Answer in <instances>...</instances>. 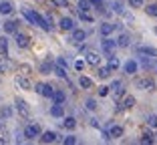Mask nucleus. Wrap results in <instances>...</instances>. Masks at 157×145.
I'll return each mask as SVG.
<instances>
[{"label":"nucleus","instance_id":"nucleus-3","mask_svg":"<svg viewBox=\"0 0 157 145\" xmlns=\"http://www.w3.org/2000/svg\"><path fill=\"white\" fill-rule=\"evenodd\" d=\"M14 42H16V47H18V48H28V47H30V36L16 30V32H14Z\"/></svg>","mask_w":157,"mask_h":145},{"label":"nucleus","instance_id":"nucleus-26","mask_svg":"<svg viewBox=\"0 0 157 145\" xmlns=\"http://www.w3.org/2000/svg\"><path fill=\"white\" fill-rule=\"evenodd\" d=\"M78 85H81L83 89H91V87H93V81L89 79V77H83V75H81V79H78Z\"/></svg>","mask_w":157,"mask_h":145},{"label":"nucleus","instance_id":"nucleus-16","mask_svg":"<svg viewBox=\"0 0 157 145\" xmlns=\"http://www.w3.org/2000/svg\"><path fill=\"white\" fill-rule=\"evenodd\" d=\"M52 103H65V99H67V95H65V91H60V89H55L52 91Z\"/></svg>","mask_w":157,"mask_h":145},{"label":"nucleus","instance_id":"nucleus-15","mask_svg":"<svg viewBox=\"0 0 157 145\" xmlns=\"http://www.w3.org/2000/svg\"><path fill=\"white\" fill-rule=\"evenodd\" d=\"M12 10H14L12 2H8V0H2V2H0V14L8 16V14H12Z\"/></svg>","mask_w":157,"mask_h":145},{"label":"nucleus","instance_id":"nucleus-13","mask_svg":"<svg viewBox=\"0 0 157 145\" xmlns=\"http://www.w3.org/2000/svg\"><path fill=\"white\" fill-rule=\"evenodd\" d=\"M51 115L56 117V119L65 117V107H63V103H55V105H52V107H51Z\"/></svg>","mask_w":157,"mask_h":145},{"label":"nucleus","instance_id":"nucleus-14","mask_svg":"<svg viewBox=\"0 0 157 145\" xmlns=\"http://www.w3.org/2000/svg\"><path fill=\"white\" fill-rule=\"evenodd\" d=\"M85 38H87V32H85L83 28H73V42H83Z\"/></svg>","mask_w":157,"mask_h":145},{"label":"nucleus","instance_id":"nucleus-41","mask_svg":"<svg viewBox=\"0 0 157 145\" xmlns=\"http://www.w3.org/2000/svg\"><path fill=\"white\" fill-rule=\"evenodd\" d=\"M91 6H93V8H97V10H101V12H103V0H91Z\"/></svg>","mask_w":157,"mask_h":145},{"label":"nucleus","instance_id":"nucleus-12","mask_svg":"<svg viewBox=\"0 0 157 145\" xmlns=\"http://www.w3.org/2000/svg\"><path fill=\"white\" fill-rule=\"evenodd\" d=\"M56 137H59V135H56L55 131H44V133H40L38 139H40V143H55Z\"/></svg>","mask_w":157,"mask_h":145},{"label":"nucleus","instance_id":"nucleus-44","mask_svg":"<svg viewBox=\"0 0 157 145\" xmlns=\"http://www.w3.org/2000/svg\"><path fill=\"white\" fill-rule=\"evenodd\" d=\"M141 65H143L145 69H149V67L153 65V61H151V59H147V56H143V59H141Z\"/></svg>","mask_w":157,"mask_h":145},{"label":"nucleus","instance_id":"nucleus-47","mask_svg":"<svg viewBox=\"0 0 157 145\" xmlns=\"http://www.w3.org/2000/svg\"><path fill=\"white\" fill-rule=\"evenodd\" d=\"M52 4H56V6H67V0H52Z\"/></svg>","mask_w":157,"mask_h":145},{"label":"nucleus","instance_id":"nucleus-20","mask_svg":"<svg viewBox=\"0 0 157 145\" xmlns=\"http://www.w3.org/2000/svg\"><path fill=\"white\" fill-rule=\"evenodd\" d=\"M16 24H18V22H14V20H6L2 26H4V30H6L8 34H14L16 30H18V26H16Z\"/></svg>","mask_w":157,"mask_h":145},{"label":"nucleus","instance_id":"nucleus-39","mask_svg":"<svg viewBox=\"0 0 157 145\" xmlns=\"http://www.w3.org/2000/svg\"><path fill=\"white\" fill-rule=\"evenodd\" d=\"M6 135H8L6 127H4V125H0V141H2V143H6Z\"/></svg>","mask_w":157,"mask_h":145},{"label":"nucleus","instance_id":"nucleus-48","mask_svg":"<svg viewBox=\"0 0 157 145\" xmlns=\"http://www.w3.org/2000/svg\"><path fill=\"white\" fill-rule=\"evenodd\" d=\"M153 30H155V34H157V26H155V28H153Z\"/></svg>","mask_w":157,"mask_h":145},{"label":"nucleus","instance_id":"nucleus-33","mask_svg":"<svg viewBox=\"0 0 157 145\" xmlns=\"http://www.w3.org/2000/svg\"><path fill=\"white\" fill-rule=\"evenodd\" d=\"M63 143L65 145H75L77 143V137L75 135H67V137H63Z\"/></svg>","mask_w":157,"mask_h":145},{"label":"nucleus","instance_id":"nucleus-19","mask_svg":"<svg viewBox=\"0 0 157 145\" xmlns=\"http://www.w3.org/2000/svg\"><path fill=\"white\" fill-rule=\"evenodd\" d=\"M59 26L63 28V30H73L75 28V22H73V18H60V22H59Z\"/></svg>","mask_w":157,"mask_h":145},{"label":"nucleus","instance_id":"nucleus-21","mask_svg":"<svg viewBox=\"0 0 157 145\" xmlns=\"http://www.w3.org/2000/svg\"><path fill=\"white\" fill-rule=\"evenodd\" d=\"M97 75H99V79H109V77H111V69H109V67H99L97 65Z\"/></svg>","mask_w":157,"mask_h":145},{"label":"nucleus","instance_id":"nucleus-45","mask_svg":"<svg viewBox=\"0 0 157 145\" xmlns=\"http://www.w3.org/2000/svg\"><path fill=\"white\" fill-rule=\"evenodd\" d=\"M109 95V87H99V97H107Z\"/></svg>","mask_w":157,"mask_h":145},{"label":"nucleus","instance_id":"nucleus-7","mask_svg":"<svg viewBox=\"0 0 157 145\" xmlns=\"http://www.w3.org/2000/svg\"><path fill=\"white\" fill-rule=\"evenodd\" d=\"M115 28H119V24H117V22H103L101 26H99V32H101L103 36H109V34L115 32Z\"/></svg>","mask_w":157,"mask_h":145},{"label":"nucleus","instance_id":"nucleus-42","mask_svg":"<svg viewBox=\"0 0 157 145\" xmlns=\"http://www.w3.org/2000/svg\"><path fill=\"white\" fill-rule=\"evenodd\" d=\"M56 65H59V67H65V69H67V67H69V63H67L65 56H59V59H56Z\"/></svg>","mask_w":157,"mask_h":145},{"label":"nucleus","instance_id":"nucleus-11","mask_svg":"<svg viewBox=\"0 0 157 145\" xmlns=\"http://www.w3.org/2000/svg\"><path fill=\"white\" fill-rule=\"evenodd\" d=\"M135 107V97H125L123 99V103L117 107V111H129V109Z\"/></svg>","mask_w":157,"mask_h":145},{"label":"nucleus","instance_id":"nucleus-6","mask_svg":"<svg viewBox=\"0 0 157 145\" xmlns=\"http://www.w3.org/2000/svg\"><path fill=\"white\" fill-rule=\"evenodd\" d=\"M16 111L22 115V117H30V107H28V103L24 101V99H16Z\"/></svg>","mask_w":157,"mask_h":145},{"label":"nucleus","instance_id":"nucleus-22","mask_svg":"<svg viewBox=\"0 0 157 145\" xmlns=\"http://www.w3.org/2000/svg\"><path fill=\"white\" fill-rule=\"evenodd\" d=\"M137 52H141V55H149V56H157V48H153V47H139Z\"/></svg>","mask_w":157,"mask_h":145},{"label":"nucleus","instance_id":"nucleus-28","mask_svg":"<svg viewBox=\"0 0 157 145\" xmlns=\"http://www.w3.org/2000/svg\"><path fill=\"white\" fill-rule=\"evenodd\" d=\"M51 71H52V63H51V61L42 63V67H40V73H42V75H48Z\"/></svg>","mask_w":157,"mask_h":145},{"label":"nucleus","instance_id":"nucleus-37","mask_svg":"<svg viewBox=\"0 0 157 145\" xmlns=\"http://www.w3.org/2000/svg\"><path fill=\"white\" fill-rule=\"evenodd\" d=\"M145 12L151 14V16H157V4H149L147 8H145Z\"/></svg>","mask_w":157,"mask_h":145},{"label":"nucleus","instance_id":"nucleus-46","mask_svg":"<svg viewBox=\"0 0 157 145\" xmlns=\"http://www.w3.org/2000/svg\"><path fill=\"white\" fill-rule=\"evenodd\" d=\"M75 69H77V71H83L85 69V61H77V63H75Z\"/></svg>","mask_w":157,"mask_h":145},{"label":"nucleus","instance_id":"nucleus-2","mask_svg":"<svg viewBox=\"0 0 157 145\" xmlns=\"http://www.w3.org/2000/svg\"><path fill=\"white\" fill-rule=\"evenodd\" d=\"M115 48H117V40H115V38H109V36L103 38V42H101V51L105 52L107 56H109V55H115Z\"/></svg>","mask_w":157,"mask_h":145},{"label":"nucleus","instance_id":"nucleus-35","mask_svg":"<svg viewBox=\"0 0 157 145\" xmlns=\"http://www.w3.org/2000/svg\"><path fill=\"white\" fill-rule=\"evenodd\" d=\"M10 115H12V109H10V107H4L2 111H0V117H2V119H8Z\"/></svg>","mask_w":157,"mask_h":145},{"label":"nucleus","instance_id":"nucleus-9","mask_svg":"<svg viewBox=\"0 0 157 145\" xmlns=\"http://www.w3.org/2000/svg\"><path fill=\"white\" fill-rule=\"evenodd\" d=\"M107 133H109L111 141H113V139H119V137H123V127H121V125H109Z\"/></svg>","mask_w":157,"mask_h":145},{"label":"nucleus","instance_id":"nucleus-34","mask_svg":"<svg viewBox=\"0 0 157 145\" xmlns=\"http://www.w3.org/2000/svg\"><path fill=\"white\" fill-rule=\"evenodd\" d=\"M85 105H87L89 111H95V109H97V101H95V99H87V103H85Z\"/></svg>","mask_w":157,"mask_h":145},{"label":"nucleus","instance_id":"nucleus-49","mask_svg":"<svg viewBox=\"0 0 157 145\" xmlns=\"http://www.w3.org/2000/svg\"><path fill=\"white\" fill-rule=\"evenodd\" d=\"M155 71H157V65H155Z\"/></svg>","mask_w":157,"mask_h":145},{"label":"nucleus","instance_id":"nucleus-23","mask_svg":"<svg viewBox=\"0 0 157 145\" xmlns=\"http://www.w3.org/2000/svg\"><path fill=\"white\" fill-rule=\"evenodd\" d=\"M119 65H121V63H119V59H117L115 55H109V65H107V67L111 69V73H113V71H117V69H119Z\"/></svg>","mask_w":157,"mask_h":145},{"label":"nucleus","instance_id":"nucleus-8","mask_svg":"<svg viewBox=\"0 0 157 145\" xmlns=\"http://www.w3.org/2000/svg\"><path fill=\"white\" fill-rule=\"evenodd\" d=\"M135 85H137L139 89H143V91H155V83H153V79H137Z\"/></svg>","mask_w":157,"mask_h":145},{"label":"nucleus","instance_id":"nucleus-5","mask_svg":"<svg viewBox=\"0 0 157 145\" xmlns=\"http://www.w3.org/2000/svg\"><path fill=\"white\" fill-rule=\"evenodd\" d=\"M34 91H36L38 95H42V97H52V91H55V87H51L48 83H38L36 87H34Z\"/></svg>","mask_w":157,"mask_h":145},{"label":"nucleus","instance_id":"nucleus-38","mask_svg":"<svg viewBox=\"0 0 157 145\" xmlns=\"http://www.w3.org/2000/svg\"><path fill=\"white\" fill-rule=\"evenodd\" d=\"M131 8H143V0H129Z\"/></svg>","mask_w":157,"mask_h":145},{"label":"nucleus","instance_id":"nucleus-25","mask_svg":"<svg viewBox=\"0 0 157 145\" xmlns=\"http://www.w3.org/2000/svg\"><path fill=\"white\" fill-rule=\"evenodd\" d=\"M63 127H65V129H75V127H77V119L75 117H67L65 121H63Z\"/></svg>","mask_w":157,"mask_h":145},{"label":"nucleus","instance_id":"nucleus-10","mask_svg":"<svg viewBox=\"0 0 157 145\" xmlns=\"http://www.w3.org/2000/svg\"><path fill=\"white\" fill-rule=\"evenodd\" d=\"M123 69H125V73H127V75H135V73H137V69H139V65H137V61H133V59H129V61L125 63L123 65Z\"/></svg>","mask_w":157,"mask_h":145},{"label":"nucleus","instance_id":"nucleus-4","mask_svg":"<svg viewBox=\"0 0 157 145\" xmlns=\"http://www.w3.org/2000/svg\"><path fill=\"white\" fill-rule=\"evenodd\" d=\"M14 85H16L18 89H22V91H33V83H30V79H28L26 75H18L16 79H14Z\"/></svg>","mask_w":157,"mask_h":145},{"label":"nucleus","instance_id":"nucleus-30","mask_svg":"<svg viewBox=\"0 0 157 145\" xmlns=\"http://www.w3.org/2000/svg\"><path fill=\"white\" fill-rule=\"evenodd\" d=\"M55 73H56V77H60V79H67V69H65V67L56 65L55 67Z\"/></svg>","mask_w":157,"mask_h":145},{"label":"nucleus","instance_id":"nucleus-18","mask_svg":"<svg viewBox=\"0 0 157 145\" xmlns=\"http://www.w3.org/2000/svg\"><path fill=\"white\" fill-rule=\"evenodd\" d=\"M85 56H87V63H89V65H93V67H97L99 61H101V56H99L97 52H93V51H89Z\"/></svg>","mask_w":157,"mask_h":145},{"label":"nucleus","instance_id":"nucleus-17","mask_svg":"<svg viewBox=\"0 0 157 145\" xmlns=\"http://www.w3.org/2000/svg\"><path fill=\"white\" fill-rule=\"evenodd\" d=\"M129 44H131V36H129L127 32H123L119 38H117V47H121V48H127Z\"/></svg>","mask_w":157,"mask_h":145},{"label":"nucleus","instance_id":"nucleus-43","mask_svg":"<svg viewBox=\"0 0 157 145\" xmlns=\"http://www.w3.org/2000/svg\"><path fill=\"white\" fill-rule=\"evenodd\" d=\"M121 87H123V83H121V81H113V83H111V87H109V89H113V91H119Z\"/></svg>","mask_w":157,"mask_h":145},{"label":"nucleus","instance_id":"nucleus-32","mask_svg":"<svg viewBox=\"0 0 157 145\" xmlns=\"http://www.w3.org/2000/svg\"><path fill=\"white\" fill-rule=\"evenodd\" d=\"M141 143H153V135L149 131H145L143 135H141Z\"/></svg>","mask_w":157,"mask_h":145},{"label":"nucleus","instance_id":"nucleus-29","mask_svg":"<svg viewBox=\"0 0 157 145\" xmlns=\"http://www.w3.org/2000/svg\"><path fill=\"white\" fill-rule=\"evenodd\" d=\"M111 8H113V12H117V14H125V8H123V4H121V2H113Z\"/></svg>","mask_w":157,"mask_h":145},{"label":"nucleus","instance_id":"nucleus-40","mask_svg":"<svg viewBox=\"0 0 157 145\" xmlns=\"http://www.w3.org/2000/svg\"><path fill=\"white\" fill-rule=\"evenodd\" d=\"M78 16H81V20H85V22H93V16L89 12H78Z\"/></svg>","mask_w":157,"mask_h":145},{"label":"nucleus","instance_id":"nucleus-27","mask_svg":"<svg viewBox=\"0 0 157 145\" xmlns=\"http://www.w3.org/2000/svg\"><path fill=\"white\" fill-rule=\"evenodd\" d=\"M0 52L4 56H8V40L4 36H0Z\"/></svg>","mask_w":157,"mask_h":145},{"label":"nucleus","instance_id":"nucleus-31","mask_svg":"<svg viewBox=\"0 0 157 145\" xmlns=\"http://www.w3.org/2000/svg\"><path fill=\"white\" fill-rule=\"evenodd\" d=\"M18 71H20V73H22V75H30V73H33V67H30V65H18Z\"/></svg>","mask_w":157,"mask_h":145},{"label":"nucleus","instance_id":"nucleus-36","mask_svg":"<svg viewBox=\"0 0 157 145\" xmlns=\"http://www.w3.org/2000/svg\"><path fill=\"white\" fill-rule=\"evenodd\" d=\"M147 125L157 129V115H149V117H147Z\"/></svg>","mask_w":157,"mask_h":145},{"label":"nucleus","instance_id":"nucleus-1","mask_svg":"<svg viewBox=\"0 0 157 145\" xmlns=\"http://www.w3.org/2000/svg\"><path fill=\"white\" fill-rule=\"evenodd\" d=\"M40 125L38 123H28L26 127H24V131H22V137L24 139H28V141H33V139H36V137H40Z\"/></svg>","mask_w":157,"mask_h":145},{"label":"nucleus","instance_id":"nucleus-24","mask_svg":"<svg viewBox=\"0 0 157 145\" xmlns=\"http://www.w3.org/2000/svg\"><path fill=\"white\" fill-rule=\"evenodd\" d=\"M77 8H78V12H89L91 10V0H78Z\"/></svg>","mask_w":157,"mask_h":145}]
</instances>
